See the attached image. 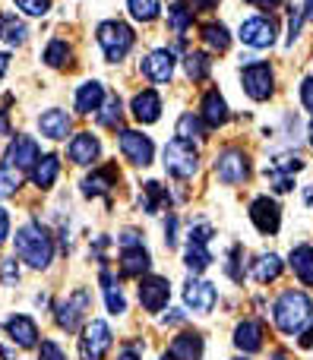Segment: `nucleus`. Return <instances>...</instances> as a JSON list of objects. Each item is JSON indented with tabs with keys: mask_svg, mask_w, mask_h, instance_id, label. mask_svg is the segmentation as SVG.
Segmentation results:
<instances>
[{
	"mask_svg": "<svg viewBox=\"0 0 313 360\" xmlns=\"http://www.w3.org/2000/svg\"><path fill=\"white\" fill-rule=\"evenodd\" d=\"M168 25H171V32L181 38H184V32L193 25V10H190L187 0H177V4L168 6Z\"/></svg>",
	"mask_w": 313,
	"mask_h": 360,
	"instance_id": "nucleus-33",
	"label": "nucleus"
},
{
	"mask_svg": "<svg viewBox=\"0 0 313 360\" xmlns=\"http://www.w3.org/2000/svg\"><path fill=\"white\" fill-rule=\"evenodd\" d=\"M181 319H184V313L171 310V316H165V326H174V323H181Z\"/></svg>",
	"mask_w": 313,
	"mask_h": 360,
	"instance_id": "nucleus-56",
	"label": "nucleus"
},
{
	"mask_svg": "<svg viewBox=\"0 0 313 360\" xmlns=\"http://www.w3.org/2000/svg\"><path fill=\"white\" fill-rule=\"evenodd\" d=\"M288 266H291V272L304 281V285L313 288V247H310V243H301V247L291 250Z\"/></svg>",
	"mask_w": 313,
	"mask_h": 360,
	"instance_id": "nucleus-28",
	"label": "nucleus"
},
{
	"mask_svg": "<svg viewBox=\"0 0 313 360\" xmlns=\"http://www.w3.org/2000/svg\"><path fill=\"white\" fill-rule=\"evenodd\" d=\"M130 111L139 124H155V120L162 117V95H158L155 89H143V92L133 95Z\"/></svg>",
	"mask_w": 313,
	"mask_h": 360,
	"instance_id": "nucleus-19",
	"label": "nucleus"
},
{
	"mask_svg": "<svg viewBox=\"0 0 313 360\" xmlns=\"http://www.w3.org/2000/svg\"><path fill=\"white\" fill-rule=\"evenodd\" d=\"M304 19H307V16H304V10H298V6H295V10H291V16H288V44H295V38L301 35Z\"/></svg>",
	"mask_w": 313,
	"mask_h": 360,
	"instance_id": "nucleus-45",
	"label": "nucleus"
},
{
	"mask_svg": "<svg viewBox=\"0 0 313 360\" xmlns=\"http://www.w3.org/2000/svg\"><path fill=\"white\" fill-rule=\"evenodd\" d=\"M162 360H165V357H162Z\"/></svg>",
	"mask_w": 313,
	"mask_h": 360,
	"instance_id": "nucleus-63",
	"label": "nucleus"
},
{
	"mask_svg": "<svg viewBox=\"0 0 313 360\" xmlns=\"http://www.w3.org/2000/svg\"><path fill=\"white\" fill-rule=\"evenodd\" d=\"M203 41H206V48H212V51H228V44H231L228 25H222V22L203 25Z\"/></svg>",
	"mask_w": 313,
	"mask_h": 360,
	"instance_id": "nucleus-37",
	"label": "nucleus"
},
{
	"mask_svg": "<svg viewBox=\"0 0 313 360\" xmlns=\"http://www.w3.org/2000/svg\"><path fill=\"white\" fill-rule=\"evenodd\" d=\"M143 76L149 82H168L174 76V54L168 48H155L152 54L143 57Z\"/></svg>",
	"mask_w": 313,
	"mask_h": 360,
	"instance_id": "nucleus-16",
	"label": "nucleus"
},
{
	"mask_svg": "<svg viewBox=\"0 0 313 360\" xmlns=\"http://www.w3.org/2000/svg\"><path fill=\"white\" fill-rule=\"evenodd\" d=\"M272 360H288V357H285L282 351H276V354H272Z\"/></svg>",
	"mask_w": 313,
	"mask_h": 360,
	"instance_id": "nucleus-60",
	"label": "nucleus"
},
{
	"mask_svg": "<svg viewBox=\"0 0 313 360\" xmlns=\"http://www.w3.org/2000/svg\"><path fill=\"white\" fill-rule=\"evenodd\" d=\"M117 165H101V168H95L92 174L82 180V196L95 199V196H105L111 186H117Z\"/></svg>",
	"mask_w": 313,
	"mask_h": 360,
	"instance_id": "nucleus-22",
	"label": "nucleus"
},
{
	"mask_svg": "<svg viewBox=\"0 0 313 360\" xmlns=\"http://www.w3.org/2000/svg\"><path fill=\"white\" fill-rule=\"evenodd\" d=\"M38 130H41V136L60 143V139H67V133H70V114L60 111V108H51V111H44L41 117H38Z\"/></svg>",
	"mask_w": 313,
	"mask_h": 360,
	"instance_id": "nucleus-26",
	"label": "nucleus"
},
{
	"mask_svg": "<svg viewBox=\"0 0 313 360\" xmlns=\"http://www.w3.org/2000/svg\"><path fill=\"white\" fill-rule=\"evenodd\" d=\"M89 313H92V294H89L86 288H73V291L67 294V300L57 304L54 323L60 326L63 332H76L89 319Z\"/></svg>",
	"mask_w": 313,
	"mask_h": 360,
	"instance_id": "nucleus-5",
	"label": "nucleus"
},
{
	"mask_svg": "<svg viewBox=\"0 0 313 360\" xmlns=\"http://www.w3.org/2000/svg\"><path fill=\"white\" fill-rule=\"evenodd\" d=\"M19 281V266H16V256L13 259H4V285H16Z\"/></svg>",
	"mask_w": 313,
	"mask_h": 360,
	"instance_id": "nucleus-47",
	"label": "nucleus"
},
{
	"mask_svg": "<svg viewBox=\"0 0 313 360\" xmlns=\"http://www.w3.org/2000/svg\"><path fill=\"white\" fill-rule=\"evenodd\" d=\"M187 4H190V10L193 13H209V10L219 6V0H187Z\"/></svg>",
	"mask_w": 313,
	"mask_h": 360,
	"instance_id": "nucleus-50",
	"label": "nucleus"
},
{
	"mask_svg": "<svg viewBox=\"0 0 313 360\" xmlns=\"http://www.w3.org/2000/svg\"><path fill=\"white\" fill-rule=\"evenodd\" d=\"M4 332L10 335L13 345H19V348H38V326L32 316L16 313V316H10L4 323Z\"/></svg>",
	"mask_w": 313,
	"mask_h": 360,
	"instance_id": "nucleus-18",
	"label": "nucleus"
},
{
	"mask_svg": "<svg viewBox=\"0 0 313 360\" xmlns=\"http://www.w3.org/2000/svg\"><path fill=\"white\" fill-rule=\"evenodd\" d=\"M206 130L209 127L203 124L200 114H181V120H177V136L187 139V143H193V139H206Z\"/></svg>",
	"mask_w": 313,
	"mask_h": 360,
	"instance_id": "nucleus-34",
	"label": "nucleus"
},
{
	"mask_svg": "<svg viewBox=\"0 0 313 360\" xmlns=\"http://www.w3.org/2000/svg\"><path fill=\"white\" fill-rule=\"evenodd\" d=\"M266 180L272 184V190L276 193H291L295 190V177L285 174V171H279V168H269V165H266Z\"/></svg>",
	"mask_w": 313,
	"mask_h": 360,
	"instance_id": "nucleus-42",
	"label": "nucleus"
},
{
	"mask_svg": "<svg viewBox=\"0 0 313 360\" xmlns=\"http://www.w3.org/2000/svg\"><path fill=\"white\" fill-rule=\"evenodd\" d=\"M38 360H67V354L60 351V345L57 342H41V348H38Z\"/></svg>",
	"mask_w": 313,
	"mask_h": 360,
	"instance_id": "nucleus-46",
	"label": "nucleus"
},
{
	"mask_svg": "<svg viewBox=\"0 0 313 360\" xmlns=\"http://www.w3.org/2000/svg\"><path fill=\"white\" fill-rule=\"evenodd\" d=\"M165 171L177 180L193 177L196 171H200V152H196V146L181 136L171 139V143L165 146Z\"/></svg>",
	"mask_w": 313,
	"mask_h": 360,
	"instance_id": "nucleus-4",
	"label": "nucleus"
},
{
	"mask_svg": "<svg viewBox=\"0 0 313 360\" xmlns=\"http://www.w3.org/2000/svg\"><path fill=\"white\" fill-rule=\"evenodd\" d=\"M171 300V281L165 275H143L139 278V304L149 313H162Z\"/></svg>",
	"mask_w": 313,
	"mask_h": 360,
	"instance_id": "nucleus-11",
	"label": "nucleus"
},
{
	"mask_svg": "<svg viewBox=\"0 0 313 360\" xmlns=\"http://www.w3.org/2000/svg\"><path fill=\"white\" fill-rule=\"evenodd\" d=\"M127 10H130V16L136 22H152L162 13V4L158 0H127Z\"/></svg>",
	"mask_w": 313,
	"mask_h": 360,
	"instance_id": "nucleus-38",
	"label": "nucleus"
},
{
	"mask_svg": "<svg viewBox=\"0 0 313 360\" xmlns=\"http://www.w3.org/2000/svg\"><path fill=\"white\" fill-rule=\"evenodd\" d=\"M234 348L244 351V354H257L263 348V323L260 319H244L234 329Z\"/></svg>",
	"mask_w": 313,
	"mask_h": 360,
	"instance_id": "nucleus-23",
	"label": "nucleus"
},
{
	"mask_svg": "<svg viewBox=\"0 0 313 360\" xmlns=\"http://www.w3.org/2000/svg\"><path fill=\"white\" fill-rule=\"evenodd\" d=\"M67 155H70V162L79 165V168L95 165L98 162V155H101L98 136H95V133H76V136L70 139V146H67Z\"/></svg>",
	"mask_w": 313,
	"mask_h": 360,
	"instance_id": "nucleus-15",
	"label": "nucleus"
},
{
	"mask_svg": "<svg viewBox=\"0 0 313 360\" xmlns=\"http://www.w3.org/2000/svg\"><path fill=\"white\" fill-rule=\"evenodd\" d=\"M301 101L307 111H313V79H304L301 82Z\"/></svg>",
	"mask_w": 313,
	"mask_h": 360,
	"instance_id": "nucleus-49",
	"label": "nucleus"
},
{
	"mask_svg": "<svg viewBox=\"0 0 313 360\" xmlns=\"http://www.w3.org/2000/svg\"><path fill=\"white\" fill-rule=\"evenodd\" d=\"M203 124L209 127V130H219V127L228 124V101L222 98L219 89H209L206 95H203V111H200Z\"/></svg>",
	"mask_w": 313,
	"mask_h": 360,
	"instance_id": "nucleus-21",
	"label": "nucleus"
},
{
	"mask_svg": "<svg viewBox=\"0 0 313 360\" xmlns=\"http://www.w3.org/2000/svg\"><path fill=\"white\" fill-rule=\"evenodd\" d=\"M215 177L228 186L244 184V180L250 177V158H247V152L238 149V146L222 149L219 155H215Z\"/></svg>",
	"mask_w": 313,
	"mask_h": 360,
	"instance_id": "nucleus-7",
	"label": "nucleus"
},
{
	"mask_svg": "<svg viewBox=\"0 0 313 360\" xmlns=\"http://www.w3.org/2000/svg\"><path fill=\"white\" fill-rule=\"evenodd\" d=\"M184 70H187L190 79L203 82L209 76V70H212V60H209V54H203V51H190V54L184 57Z\"/></svg>",
	"mask_w": 313,
	"mask_h": 360,
	"instance_id": "nucleus-36",
	"label": "nucleus"
},
{
	"mask_svg": "<svg viewBox=\"0 0 313 360\" xmlns=\"http://www.w3.org/2000/svg\"><path fill=\"white\" fill-rule=\"evenodd\" d=\"M0 133H4V136L10 133V120H6V111H0Z\"/></svg>",
	"mask_w": 313,
	"mask_h": 360,
	"instance_id": "nucleus-58",
	"label": "nucleus"
},
{
	"mask_svg": "<svg viewBox=\"0 0 313 360\" xmlns=\"http://www.w3.org/2000/svg\"><path fill=\"white\" fill-rule=\"evenodd\" d=\"M10 237V212L6 209H0V243Z\"/></svg>",
	"mask_w": 313,
	"mask_h": 360,
	"instance_id": "nucleus-51",
	"label": "nucleus"
},
{
	"mask_svg": "<svg viewBox=\"0 0 313 360\" xmlns=\"http://www.w3.org/2000/svg\"><path fill=\"white\" fill-rule=\"evenodd\" d=\"M76 111L79 114H98L101 105H105V86L98 79H89L76 89V98H73Z\"/></svg>",
	"mask_w": 313,
	"mask_h": 360,
	"instance_id": "nucleus-24",
	"label": "nucleus"
},
{
	"mask_svg": "<svg viewBox=\"0 0 313 360\" xmlns=\"http://www.w3.org/2000/svg\"><path fill=\"white\" fill-rule=\"evenodd\" d=\"M215 300H219L215 285H209V281H203V278H187V285H184V304L193 313H203V316L212 313Z\"/></svg>",
	"mask_w": 313,
	"mask_h": 360,
	"instance_id": "nucleus-14",
	"label": "nucleus"
},
{
	"mask_svg": "<svg viewBox=\"0 0 313 360\" xmlns=\"http://www.w3.org/2000/svg\"><path fill=\"white\" fill-rule=\"evenodd\" d=\"M98 281H101V291H105L108 313H111V316H120V313H127V300H124V291H120V281L114 278L108 269H101Z\"/></svg>",
	"mask_w": 313,
	"mask_h": 360,
	"instance_id": "nucleus-27",
	"label": "nucleus"
},
{
	"mask_svg": "<svg viewBox=\"0 0 313 360\" xmlns=\"http://www.w3.org/2000/svg\"><path fill=\"white\" fill-rule=\"evenodd\" d=\"M120 117H124V105H120V98L117 95H111V98H105V105H101V111H98V124L101 127H117L120 124Z\"/></svg>",
	"mask_w": 313,
	"mask_h": 360,
	"instance_id": "nucleus-40",
	"label": "nucleus"
},
{
	"mask_svg": "<svg viewBox=\"0 0 313 360\" xmlns=\"http://www.w3.org/2000/svg\"><path fill=\"white\" fill-rule=\"evenodd\" d=\"M114 345V332L105 319H89L79 338V357L82 360H105V354Z\"/></svg>",
	"mask_w": 313,
	"mask_h": 360,
	"instance_id": "nucleus-6",
	"label": "nucleus"
},
{
	"mask_svg": "<svg viewBox=\"0 0 313 360\" xmlns=\"http://www.w3.org/2000/svg\"><path fill=\"white\" fill-rule=\"evenodd\" d=\"M234 360H247V357H234Z\"/></svg>",
	"mask_w": 313,
	"mask_h": 360,
	"instance_id": "nucleus-62",
	"label": "nucleus"
},
{
	"mask_svg": "<svg viewBox=\"0 0 313 360\" xmlns=\"http://www.w3.org/2000/svg\"><path fill=\"white\" fill-rule=\"evenodd\" d=\"M0 41H6L10 48H23L29 41V25L10 10H0Z\"/></svg>",
	"mask_w": 313,
	"mask_h": 360,
	"instance_id": "nucleus-25",
	"label": "nucleus"
},
{
	"mask_svg": "<svg viewBox=\"0 0 313 360\" xmlns=\"http://www.w3.org/2000/svg\"><path fill=\"white\" fill-rule=\"evenodd\" d=\"M269 168H279V171H285V174L295 177L298 171H304V158L295 155V152H279V155L269 162Z\"/></svg>",
	"mask_w": 313,
	"mask_h": 360,
	"instance_id": "nucleus-41",
	"label": "nucleus"
},
{
	"mask_svg": "<svg viewBox=\"0 0 313 360\" xmlns=\"http://www.w3.org/2000/svg\"><path fill=\"white\" fill-rule=\"evenodd\" d=\"M117 360H139V354H136V345H130V348H124V351H120Z\"/></svg>",
	"mask_w": 313,
	"mask_h": 360,
	"instance_id": "nucleus-53",
	"label": "nucleus"
},
{
	"mask_svg": "<svg viewBox=\"0 0 313 360\" xmlns=\"http://www.w3.org/2000/svg\"><path fill=\"white\" fill-rule=\"evenodd\" d=\"M301 348H313V326L301 335Z\"/></svg>",
	"mask_w": 313,
	"mask_h": 360,
	"instance_id": "nucleus-55",
	"label": "nucleus"
},
{
	"mask_svg": "<svg viewBox=\"0 0 313 360\" xmlns=\"http://www.w3.org/2000/svg\"><path fill=\"white\" fill-rule=\"evenodd\" d=\"M304 202H307V209L313 212V184H310V186H304Z\"/></svg>",
	"mask_w": 313,
	"mask_h": 360,
	"instance_id": "nucleus-57",
	"label": "nucleus"
},
{
	"mask_svg": "<svg viewBox=\"0 0 313 360\" xmlns=\"http://www.w3.org/2000/svg\"><path fill=\"white\" fill-rule=\"evenodd\" d=\"M272 319H276L279 332L285 335H304L307 323L313 319V300L304 291H282V297L272 307Z\"/></svg>",
	"mask_w": 313,
	"mask_h": 360,
	"instance_id": "nucleus-2",
	"label": "nucleus"
},
{
	"mask_svg": "<svg viewBox=\"0 0 313 360\" xmlns=\"http://www.w3.org/2000/svg\"><path fill=\"white\" fill-rule=\"evenodd\" d=\"M95 41L105 51L108 63H120L133 51L136 35H133V29L127 22H120V19H105V22H98V29H95Z\"/></svg>",
	"mask_w": 313,
	"mask_h": 360,
	"instance_id": "nucleus-3",
	"label": "nucleus"
},
{
	"mask_svg": "<svg viewBox=\"0 0 313 360\" xmlns=\"http://www.w3.org/2000/svg\"><path fill=\"white\" fill-rule=\"evenodd\" d=\"M165 243H168V250L177 243V218L168 215V221H165Z\"/></svg>",
	"mask_w": 313,
	"mask_h": 360,
	"instance_id": "nucleus-48",
	"label": "nucleus"
},
{
	"mask_svg": "<svg viewBox=\"0 0 313 360\" xmlns=\"http://www.w3.org/2000/svg\"><path fill=\"white\" fill-rule=\"evenodd\" d=\"M16 6L25 16H44L51 10V0H16Z\"/></svg>",
	"mask_w": 313,
	"mask_h": 360,
	"instance_id": "nucleus-44",
	"label": "nucleus"
},
{
	"mask_svg": "<svg viewBox=\"0 0 313 360\" xmlns=\"http://www.w3.org/2000/svg\"><path fill=\"white\" fill-rule=\"evenodd\" d=\"M6 70H10V54H6V51H0V79L6 76Z\"/></svg>",
	"mask_w": 313,
	"mask_h": 360,
	"instance_id": "nucleus-54",
	"label": "nucleus"
},
{
	"mask_svg": "<svg viewBox=\"0 0 313 360\" xmlns=\"http://www.w3.org/2000/svg\"><path fill=\"white\" fill-rule=\"evenodd\" d=\"M16 256L23 262H29L32 269H48L51 259H54V237L44 228L38 218L25 221L23 228L16 231Z\"/></svg>",
	"mask_w": 313,
	"mask_h": 360,
	"instance_id": "nucleus-1",
	"label": "nucleus"
},
{
	"mask_svg": "<svg viewBox=\"0 0 313 360\" xmlns=\"http://www.w3.org/2000/svg\"><path fill=\"white\" fill-rule=\"evenodd\" d=\"M307 133H310V146H313V120H310V127H307Z\"/></svg>",
	"mask_w": 313,
	"mask_h": 360,
	"instance_id": "nucleus-61",
	"label": "nucleus"
},
{
	"mask_svg": "<svg viewBox=\"0 0 313 360\" xmlns=\"http://www.w3.org/2000/svg\"><path fill=\"white\" fill-rule=\"evenodd\" d=\"M149 266H152V256L143 243L120 250V275H124V278H143V275L149 272Z\"/></svg>",
	"mask_w": 313,
	"mask_h": 360,
	"instance_id": "nucleus-20",
	"label": "nucleus"
},
{
	"mask_svg": "<svg viewBox=\"0 0 313 360\" xmlns=\"http://www.w3.org/2000/svg\"><path fill=\"white\" fill-rule=\"evenodd\" d=\"M225 272L231 281H244V272H241V247L228 250V262H225Z\"/></svg>",
	"mask_w": 313,
	"mask_h": 360,
	"instance_id": "nucleus-43",
	"label": "nucleus"
},
{
	"mask_svg": "<svg viewBox=\"0 0 313 360\" xmlns=\"http://www.w3.org/2000/svg\"><path fill=\"white\" fill-rule=\"evenodd\" d=\"M304 16L313 19V0H304Z\"/></svg>",
	"mask_w": 313,
	"mask_h": 360,
	"instance_id": "nucleus-59",
	"label": "nucleus"
},
{
	"mask_svg": "<svg viewBox=\"0 0 313 360\" xmlns=\"http://www.w3.org/2000/svg\"><path fill=\"white\" fill-rule=\"evenodd\" d=\"M247 4L260 6V10H272V6H279V4H282V0H247Z\"/></svg>",
	"mask_w": 313,
	"mask_h": 360,
	"instance_id": "nucleus-52",
	"label": "nucleus"
},
{
	"mask_svg": "<svg viewBox=\"0 0 313 360\" xmlns=\"http://www.w3.org/2000/svg\"><path fill=\"white\" fill-rule=\"evenodd\" d=\"M279 35V25L272 16H250L241 22V41L250 48H272Z\"/></svg>",
	"mask_w": 313,
	"mask_h": 360,
	"instance_id": "nucleus-9",
	"label": "nucleus"
},
{
	"mask_svg": "<svg viewBox=\"0 0 313 360\" xmlns=\"http://www.w3.org/2000/svg\"><path fill=\"white\" fill-rule=\"evenodd\" d=\"M57 174H60V158L57 155H41L38 158V165H35V171H32V184H35L38 190H51Z\"/></svg>",
	"mask_w": 313,
	"mask_h": 360,
	"instance_id": "nucleus-30",
	"label": "nucleus"
},
{
	"mask_svg": "<svg viewBox=\"0 0 313 360\" xmlns=\"http://www.w3.org/2000/svg\"><path fill=\"white\" fill-rule=\"evenodd\" d=\"M282 259H279L276 253H263L257 262H253V269H250V275L260 281V285H269V281H276L279 275H282Z\"/></svg>",
	"mask_w": 313,
	"mask_h": 360,
	"instance_id": "nucleus-31",
	"label": "nucleus"
},
{
	"mask_svg": "<svg viewBox=\"0 0 313 360\" xmlns=\"http://www.w3.org/2000/svg\"><path fill=\"white\" fill-rule=\"evenodd\" d=\"M203 335L200 332H181L177 338H171L168 351H165V360H203Z\"/></svg>",
	"mask_w": 313,
	"mask_h": 360,
	"instance_id": "nucleus-17",
	"label": "nucleus"
},
{
	"mask_svg": "<svg viewBox=\"0 0 313 360\" xmlns=\"http://www.w3.org/2000/svg\"><path fill=\"white\" fill-rule=\"evenodd\" d=\"M168 190H165L158 180H149V184H143V212H149V215H155L158 209H162L165 202H168Z\"/></svg>",
	"mask_w": 313,
	"mask_h": 360,
	"instance_id": "nucleus-35",
	"label": "nucleus"
},
{
	"mask_svg": "<svg viewBox=\"0 0 313 360\" xmlns=\"http://www.w3.org/2000/svg\"><path fill=\"white\" fill-rule=\"evenodd\" d=\"M38 158H41V149H38V143L32 136H16L10 146H6V155H4V165H10V168L16 171H35Z\"/></svg>",
	"mask_w": 313,
	"mask_h": 360,
	"instance_id": "nucleus-12",
	"label": "nucleus"
},
{
	"mask_svg": "<svg viewBox=\"0 0 313 360\" xmlns=\"http://www.w3.org/2000/svg\"><path fill=\"white\" fill-rule=\"evenodd\" d=\"M120 152L130 165L136 168H149L152 158H155V146L146 133H136V130H120Z\"/></svg>",
	"mask_w": 313,
	"mask_h": 360,
	"instance_id": "nucleus-10",
	"label": "nucleus"
},
{
	"mask_svg": "<svg viewBox=\"0 0 313 360\" xmlns=\"http://www.w3.org/2000/svg\"><path fill=\"white\" fill-rule=\"evenodd\" d=\"M41 60L48 63L51 70H70V67H73V48H70L63 38H54V41H48Z\"/></svg>",
	"mask_w": 313,
	"mask_h": 360,
	"instance_id": "nucleus-29",
	"label": "nucleus"
},
{
	"mask_svg": "<svg viewBox=\"0 0 313 360\" xmlns=\"http://www.w3.org/2000/svg\"><path fill=\"white\" fill-rule=\"evenodd\" d=\"M250 221L260 234H279V228H282V209H279L276 199L257 196L250 202Z\"/></svg>",
	"mask_w": 313,
	"mask_h": 360,
	"instance_id": "nucleus-13",
	"label": "nucleus"
},
{
	"mask_svg": "<svg viewBox=\"0 0 313 360\" xmlns=\"http://www.w3.org/2000/svg\"><path fill=\"white\" fill-rule=\"evenodd\" d=\"M184 262H187V269L193 275L206 272L209 266H212V253H209V243H193L187 240V253H184Z\"/></svg>",
	"mask_w": 313,
	"mask_h": 360,
	"instance_id": "nucleus-32",
	"label": "nucleus"
},
{
	"mask_svg": "<svg viewBox=\"0 0 313 360\" xmlns=\"http://www.w3.org/2000/svg\"><path fill=\"white\" fill-rule=\"evenodd\" d=\"M23 171L10 168V165H0V199L6 196H16V190L23 186Z\"/></svg>",
	"mask_w": 313,
	"mask_h": 360,
	"instance_id": "nucleus-39",
	"label": "nucleus"
},
{
	"mask_svg": "<svg viewBox=\"0 0 313 360\" xmlns=\"http://www.w3.org/2000/svg\"><path fill=\"white\" fill-rule=\"evenodd\" d=\"M241 82H244V92L250 95L253 101H266L276 92V73H272L269 63L253 60L241 70Z\"/></svg>",
	"mask_w": 313,
	"mask_h": 360,
	"instance_id": "nucleus-8",
	"label": "nucleus"
}]
</instances>
